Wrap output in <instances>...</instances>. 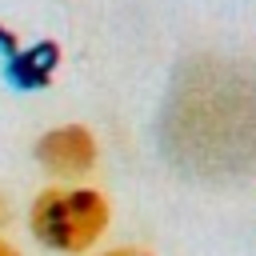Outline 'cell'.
Instances as JSON below:
<instances>
[{
    "mask_svg": "<svg viewBox=\"0 0 256 256\" xmlns=\"http://www.w3.org/2000/svg\"><path fill=\"white\" fill-rule=\"evenodd\" d=\"M188 88L208 104V124L196 144L180 156L192 172H240L256 164V80L236 72L228 60H212V68H192Z\"/></svg>",
    "mask_w": 256,
    "mask_h": 256,
    "instance_id": "obj_1",
    "label": "cell"
},
{
    "mask_svg": "<svg viewBox=\"0 0 256 256\" xmlns=\"http://www.w3.org/2000/svg\"><path fill=\"white\" fill-rule=\"evenodd\" d=\"M108 216L112 212H108L104 192L84 188V184H56V188H44L32 200L28 224H32V236L44 248L76 256V252H88L104 236Z\"/></svg>",
    "mask_w": 256,
    "mask_h": 256,
    "instance_id": "obj_2",
    "label": "cell"
},
{
    "mask_svg": "<svg viewBox=\"0 0 256 256\" xmlns=\"http://www.w3.org/2000/svg\"><path fill=\"white\" fill-rule=\"evenodd\" d=\"M36 160L52 172V176H84L92 164H96V136L84 128V124H60V128H48L40 140H36Z\"/></svg>",
    "mask_w": 256,
    "mask_h": 256,
    "instance_id": "obj_3",
    "label": "cell"
},
{
    "mask_svg": "<svg viewBox=\"0 0 256 256\" xmlns=\"http://www.w3.org/2000/svg\"><path fill=\"white\" fill-rule=\"evenodd\" d=\"M56 64H60L56 44H32V48L16 52V60H12V76H16L24 88H44V84L52 80Z\"/></svg>",
    "mask_w": 256,
    "mask_h": 256,
    "instance_id": "obj_4",
    "label": "cell"
},
{
    "mask_svg": "<svg viewBox=\"0 0 256 256\" xmlns=\"http://www.w3.org/2000/svg\"><path fill=\"white\" fill-rule=\"evenodd\" d=\"M100 256H152V252H144V248H108Z\"/></svg>",
    "mask_w": 256,
    "mask_h": 256,
    "instance_id": "obj_5",
    "label": "cell"
},
{
    "mask_svg": "<svg viewBox=\"0 0 256 256\" xmlns=\"http://www.w3.org/2000/svg\"><path fill=\"white\" fill-rule=\"evenodd\" d=\"M0 256H20V248H16V244H8V240H0Z\"/></svg>",
    "mask_w": 256,
    "mask_h": 256,
    "instance_id": "obj_6",
    "label": "cell"
},
{
    "mask_svg": "<svg viewBox=\"0 0 256 256\" xmlns=\"http://www.w3.org/2000/svg\"><path fill=\"white\" fill-rule=\"evenodd\" d=\"M0 224H8V200L0 196Z\"/></svg>",
    "mask_w": 256,
    "mask_h": 256,
    "instance_id": "obj_7",
    "label": "cell"
}]
</instances>
